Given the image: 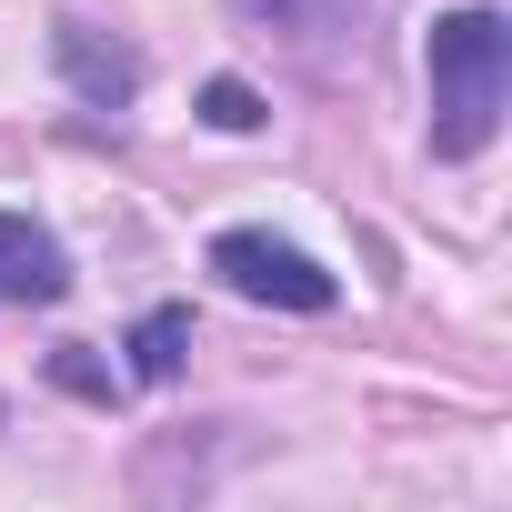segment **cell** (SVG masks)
I'll return each instance as SVG.
<instances>
[{
  "label": "cell",
  "instance_id": "cell-1",
  "mask_svg": "<svg viewBox=\"0 0 512 512\" xmlns=\"http://www.w3.org/2000/svg\"><path fill=\"white\" fill-rule=\"evenodd\" d=\"M422 71H432V161H482L502 111H512V31L502 11H442L432 41H422Z\"/></svg>",
  "mask_w": 512,
  "mask_h": 512
},
{
  "label": "cell",
  "instance_id": "cell-2",
  "mask_svg": "<svg viewBox=\"0 0 512 512\" xmlns=\"http://www.w3.org/2000/svg\"><path fill=\"white\" fill-rule=\"evenodd\" d=\"M211 272H221V292L272 302V312H332V302H342V282L312 262V251H292V241H272V231H221V241H211Z\"/></svg>",
  "mask_w": 512,
  "mask_h": 512
},
{
  "label": "cell",
  "instance_id": "cell-3",
  "mask_svg": "<svg viewBox=\"0 0 512 512\" xmlns=\"http://www.w3.org/2000/svg\"><path fill=\"white\" fill-rule=\"evenodd\" d=\"M51 71H61L91 111H131V91H141V51L111 41L101 21H51Z\"/></svg>",
  "mask_w": 512,
  "mask_h": 512
},
{
  "label": "cell",
  "instance_id": "cell-4",
  "mask_svg": "<svg viewBox=\"0 0 512 512\" xmlns=\"http://www.w3.org/2000/svg\"><path fill=\"white\" fill-rule=\"evenodd\" d=\"M61 292H71L61 241L31 211H0V302H61Z\"/></svg>",
  "mask_w": 512,
  "mask_h": 512
},
{
  "label": "cell",
  "instance_id": "cell-5",
  "mask_svg": "<svg viewBox=\"0 0 512 512\" xmlns=\"http://www.w3.org/2000/svg\"><path fill=\"white\" fill-rule=\"evenodd\" d=\"M241 21H262V31H292V41H362L372 0H241Z\"/></svg>",
  "mask_w": 512,
  "mask_h": 512
},
{
  "label": "cell",
  "instance_id": "cell-6",
  "mask_svg": "<svg viewBox=\"0 0 512 512\" xmlns=\"http://www.w3.org/2000/svg\"><path fill=\"white\" fill-rule=\"evenodd\" d=\"M181 352H191V312L181 302H161V312H141L131 322V382H181Z\"/></svg>",
  "mask_w": 512,
  "mask_h": 512
},
{
  "label": "cell",
  "instance_id": "cell-7",
  "mask_svg": "<svg viewBox=\"0 0 512 512\" xmlns=\"http://www.w3.org/2000/svg\"><path fill=\"white\" fill-rule=\"evenodd\" d=\"M201 121H211V131H262L272 111H262V91H251V81L221 71V81H201Z\"/></svg>",
  "mask_w": 512,
  "mask_h": 512
},
{
  "label": "cell",
  "instance_id": "cell-8",
  "mask_svg": "<svg viewBox=\"0 0 512 512\" xmlns=\"http://www.w3.org/2000/svg\"><path fill=\"white\" fill-rule=\"evenodd\" d=\"M51 382H61L71 402H111V362H101L91 342H51Z\"/></svg>",
  "mask_w": 512,
  "mask_h": 512
}]
</instances>
